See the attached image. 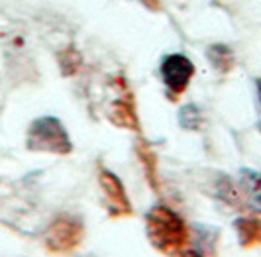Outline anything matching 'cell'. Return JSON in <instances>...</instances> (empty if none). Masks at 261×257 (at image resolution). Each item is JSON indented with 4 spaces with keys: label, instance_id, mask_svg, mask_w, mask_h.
I'll return each mask as SVG.
<instances>
[{
    "label": "cell",
    "instance_id": "obj_1",
    "mask_svg": "<svg viewBox=\"0 0 261 257\" xmlns=\"http://www.w3.org/2000/svg\"><path fill=\"white\" fill-rule=\"evenodd\" d=\"M145 234L149 244L163 255H173L191 244V228L185 218L167 204L151 206L145 214Z\"/></svg>",
    "mask_w": 261,
    "mask_h": 257
},
{
    "label": "cell",
    "instance_id": "obj_2",
    "mask_svg": "<svg viewBox=\"0 0 261 257\" xmlns=\"http://www.w3.org/2000/svg\"><path fill=\"white\" fill-rule=\"evenodd\" d=\"M85 240V224L75 214H59L51 220L43 234V245L49 253L71 255Z\"/></svg>",
    "mask_w": 261,
    "mask_h": 257
},
{
    "label": "cell",
    "instance_id": "obj_3",
    "mask_svg": "<svg viewBox=\"0 0 261 257\" xmlns=\"http://www.w3.org/2000/svg\"><path fill=\"white\" fill-rule=\"evenodd\" d=\"M28 147L36 151H49V153H69L73 149L69 134L63 124L53 118L43 116L38 118L28 130Z\"/></svg>",
    "mask_w": 261,
    "mask_h": 257
},
{
    "label": "cell",
    "instance_id": "obj_4",
    "mask_svg": "<svg viewBox=\"0 0 261 257\" xmlns=\"http://www.w3.org/2000/svg\"><path fill=\"white\" fill-rule=\"evenodd\" d=\"M193 75H195V65L185 55L173 53V55H167L161 63V79L171 94L185 92Z\"/></svg>",
    "mask_w": 261,
    "mask_h": 257
},
{
    "label": "cell",
    "instance_id": "obj_5",
    "mask_svg": "<svg viewBox=\"0 0 261 257\" xmlns=\"http://www.w3.org/2000/svg\"><path fill=\"white\" fill-rule=\"evenodd\" d=\"M98 185L102 189L105 196L110 202V208L114 210L116 216H130L132 214V202L126 194V189L122 185V181L108 169H100L98 173Z\"/></svg>",
    "mask_w": 261,
    "mask_h": 257
},
{
    "label": "cell",
    "instance_id": "obj_6",
    "mask_svg": "<svg viewBox=\"0 0 261 257\" xmlns=\"http://www.w3.org/2000/svg\"><path fill=\"white\" fill-rule=\"evenodd\" d=\"M234 230L238 236V244L242 247L261 245V218L257 216H240L234 220Z\"/></svg>",
    "mask_w": 261,
    "mask_h": 257
},
{
    "label": "cell",
    "instance_id": "obj_7",
    "mask_svg": "<svg viewBox=\"0 0 261 257\" xmlns=\"http://www.w3.org/2000/svg\"><path fill=\"white\" fill-rule=\"evenodd\" d=\"M110 120L120 126V128H128V130H138V116L134 110V102L130 98H120L112 104L110 108Z\"/></svg>",
    "mask_w": 261,
    "mask_h": 257
},
{
    "label": "cell",
    "instance_id": "obj_8",
    "mask_svg": "<svg viewBox=\"0 0 261 257\" xmlns=\"http://www.w3.org/2000/svg\"><path fill=\"white\" fill-rule=\"evenodd\" d=\"M244 196L246 204H249L253 210L261 212V173L255 171H244Z\"/></svg>",
    "mask_w": 261,
    "mask_h": 257
},
{
    "label": "cell",
    "instance_id": "obj_9",
    "mask_svg": "<svg viewBox=\"0 0 261 257\" xmlns=\"http://www.w3.org/2000/svg\"><path fill=\"white\" fill-rule=\"evenodd\" d=\"M179 124L189 132H196L202 126V112L196 104H187L179 112Z\"/></svg>",
    "mask_w": 261,
    "mask_h": 257
},
{
    "label": "cell",
    "instance_id": "obj_10",
    "mask_svg": "<svg viewBox=\"0 0 261 257\" xmlns=\"http://www.w3.org/2000/svg\"><path fill=\"white\" fill-rule=\"evenodd\" d=\"M208 57L210 63L214 65L218 71H230L232 69V53H230L228 47H222V45L210 47Z\"/></svg>",
    "mask_w": 261,
    "mask_h": 257
},
{
    "label": "cell",
    "instance_id": "obj_11",
    "mask_svg": "<svg viewBox=\"0 0 261 257\" xmlns=\"http://www.w3.org/2000/svg\"><path fill=\"white\" fill-rule=\"evenodd\" d=\"M138 153H140V159H142V163H144L145 175H147V179H149V183H151V187L157 189L155 157H153V153H151V149H147V147H140V149H138Z\"/></svg>",
    "mask_w": 261,
    "mask_h": 257
},
{
    "label": "cell",
    "instance_id": "obj_12",
    "mask_svg": "<svg viewBox=\"0 0 261 257\" xmlns=\"http://www.w3.org/2000/svg\"><path fill=\"white\" fill-rule=\"evenodd\" d=\"M171 257H208L202 249H198L196 245L189 244L187 247H183V249H179V251H175Z\"/></svg>",
    "mask_w": 261,
    "mask_h": 257
},
{
    "label": "cell",
    "instance_id": "obj_13",
    "mask_svg": "<svg viewBox=\"0 0 261 257\" xmlns=\"http://www.w3.org/2000/svg\"><path fill=\"white\" fill-rule=\"evenodd\" d=\"M257 92H259V104H261V79H259V83H257Z\"/></svg>",
    "mask_w": 261,
    "mask_h": 257
}]
</instances>
